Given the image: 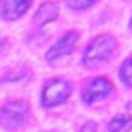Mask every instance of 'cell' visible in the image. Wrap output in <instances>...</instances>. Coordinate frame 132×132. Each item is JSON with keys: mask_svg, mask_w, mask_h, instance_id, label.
Listing matches in <instances>:
<instances>
[{"mask_svg": "<svg viewBox=\"0 0 132 132\" xmlns=\"http://www.w3.org/2000/svg\"><path fill=\"white\" fill-rule=\"evenodd\" d=\"M95 130H96V126H95L93 121L86 123V124L82 126V129H81V132H95Z\"/></svg>", "mask_w": 132, "mask_h": 132, "instance_id": "obj_11", "label": "cell"}, {"mask_svg": "<svg viewBox=\"0 0 132 132\" xmlns=\"http://www.w3.org/2000/svg\"><path fill=\"white\" fill-rule=\"evenodd\" d=\"M93 2H95V0H67L69 6L73 8V10H86V8H89Z\"/></svg>", "mask_w": 132, "mask_h": 132, "instance_id": "obj_10", "label": "cell"}, {"mask_svg": "<svg viewBox=\"0 0 132 132\" xmlns=\"http://www.w3.org/2000/svg\"><path fill=\"white\" fill-rule=\"evenodd\" d=\"M132 129V117L130 115H118L109 123L110 132H127Z\"/></svg>", "mask_w": 132, "mask_h": 132, "instance_id": "obj_8", "label": "cell"}, {"mask_svg": "<svg viewBox=\"0 0 132 132\" xmlns=\"http://www.w3.org/2000/svg\"><path fill=\"white\" fill-rule=\"evenodd\" d=\"M76 40H78V33H76V31H70V33H67V34H64V36L47 51V59H48V61H53V59H57V57H61V56L69 54V53L73 50Z\"/></svg>", "mask_w": 132, "mask_h": 132, "instance_id": "obj_5", "label": "cell"}, {"mask_svg": "<svg viewBox=\"0 0 132 132\" xmlns=\"http://www.w3.org/2000/svg\"><path fill=\"white\" fill-rule=\"evenodd\" d=\"M27 115H28L27 104L22 101H13V103H8L2 109V112H0V123L6 129H14V127H19L27 120Z\"/></svg>", "mask_w": 132, "mask_h": 132, "instance_id": "obj_3", "label": "cell"}, {"mask_svg": "<svg viewBox=\"0 0 132 132\" xmlns=\"http://www.w3.org/2000/svg\"><path fill=\"white\" fill-rule=\"evenodd\" d=\"M33 0H3L2 3V16L8 20H14L17 17H20L31 5Z\"/></svg>", "mask_w": 132, "mask_h": 132, "instance_id": "obj_6", "label": "cell"}, {"mask_svg": "<svg viewBox=\"0 0 132 132\" xmlns=\"http://www.w3.org/2000/svg\"><path fill=\"white\" fill-rule=\"evenodd\" d=\"M130 30H132V19H130Z\"/></svg>", "mask_w": 132, "mask_h": 132, "instance_id": "obj_13", "label": "cell"}, {"mask_svg": "<svg viewBox=\"0 0 132 132\" xmlns=\"http://www.w3.org/2000/svg\"><path fill=\"white\" fill-rule=\"evenodd\" d=\"M120 76L126 86L132 87V57H129L123 62L121 70H120Z\"/></svg>", "mask_w": 132, "mask_h": 132, "instance_id": "obj_9", "label": "cell"}, {"mask_svg": "<svg viewBox=\"0 0 132 132\" xmlns=\"http://www.w3.org/2000/svg\"><path fill=\"white\" fill-rule=\"evenodd\" d=\"M115 47H117V39L110 34H103L95 37L89 44L84 53V64L87 67H96L113 53Z\"/></svg>", "mask_w": 132, "mask_h": 132, "instance_id": "obj_1", "label": "cell"}, {"mask_svg": "<svg viewBox=\"0 0 132 132\" xmlns=\"http://www.w3.org/2000/svg\"><path fill=\"white\" fill-rule=\"evenodd\" d=\"M127 107H129V109H132V101L129 103V106H127Z\"/></svg>", "mask_w": 132, "mask_h": 132, "instance_id": "obj_12", "label": "cell"}, {"mask_svg": "<svg viewBox=\"0 0 132 132\" xmlns=\"http://www.w3.org/2000/svg\"><path fill=\"white\" fill-rule=\"evenodd\" d=\"M70 95V84L64 79H51L45 84L42 92V104L45 107H53L64 103Z\"/></svg>", "mask_w": 132, "mask_h": 132, "instance_id": "obj_2", "label": "cell"}, {"mask_svg": "<svg viewBox=\"0 0 132 132\" xmlns=\"http://www.w3.org/2000/svg\"><path fill=\"white\" fill-rule=\"evenodd\" d=\"M56 17H57V6L51 2H47L37 10V13L34 16V23H36V27H44L45 23L54 20Z\"/></svg>", "mask_w": 132, "mask_h": 132, "instance_id": "obj_7", "label": "cell"}, {"mask_svg": "<svg viewBox=\"0 0 132 132\" xmlns=\"http://www.w3.org/2000/svg\"><path fill=\"white\" fill-rule=\"evenodd\" d=\"M110 92H112V84L106 78H96L84 87L82 100L86 103H93V101H98V100L104 98Z\"/></svg>", "mask_w": 132, "mask_h": 132, "instance_id": "obj_4", "label": "cell"}]
</instances>
